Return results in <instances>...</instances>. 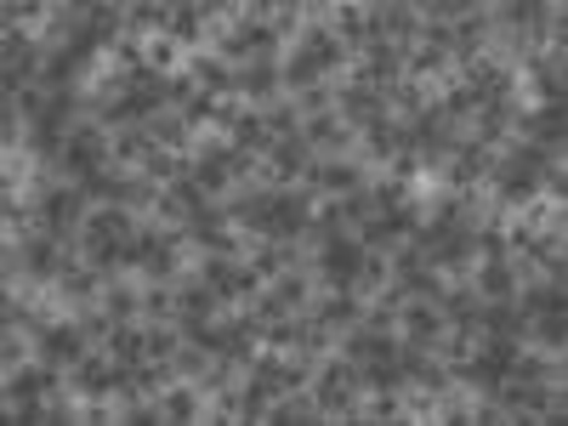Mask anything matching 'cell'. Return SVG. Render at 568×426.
<instances>
[{"mask_svg": "<svg viewBox=\"0 0 568 426\" xmlns=\"http://www.w3.org/2000/svg\"><path fill=\"white\" fill-rule=\"evenodd\" d=\"M171 41L194 57V51H211V7H177L171 12Z\"/></svg>", "mask_w": 568, "mask_h": 426, "instance_id": "1", "label": "cell"}, {"mask_svg": "<svg viewBox=\"0 0 568 426\" xmlns=\"http://www.w3.org/2000/svg\"><path fill=\"white\" fill-rule=\"evenodd\" d=\"M143 319L148 324H177V285H143Z\"/></svg>", "mask_w": 568, "mask_h": 426, "instance_id": "2", "label": "cell"}]
</instances>
